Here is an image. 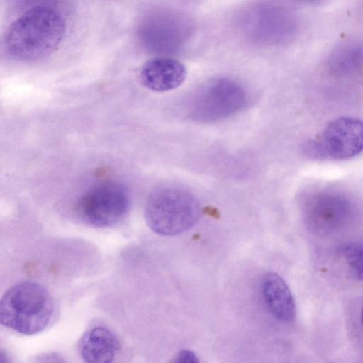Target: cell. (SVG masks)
<instances>
[{
    "label": "cell",
    "instance_id": "obj_2",
    "mask_svg": "<svg viewBox=\"0 0 363 363\" xmlns=\"http://www.w3.org/2000/svg\"><path fill=\"white\" fill-rule=\"evenodd\" d=\"M50 293L40 284L24 281L10 286L0 301V321L6 328L26 335L45 330L54 315Z\"/></svg>",
    "mask_w": 363,
    "mask_h": 363
},
{
    "label": "cell",
    "instance_id": "obj_3",
    "mask_svg": "<svg viewBox=\"0 0 363 363\" xmlns=\"http://www.w3.org/2000/svg\"><path fill=\"white\" fill-rule=\"evenodd\" d=\"M201 206L188 190L177 186H165L154 190L145 208L149 228L155 233L173 236L182 233L199 220Z\"/></svg>",
    "mask_w": 363,
    "mask_h": 363
},
{
    "label": "cell",
    "instance_id": "obj_8",
    "mask_svg": "<svg viewBox=\"0 0 363 363\" xmlns=\"http://www.w3.org/2000/svg\"><path fill=\"white\" fill-rule=\"evenodd\" d=\"M186 68L181 62L165 57L147 61L140 71V79L148 89L163 92L179 86L185 80Z\"/></svg>",
    "mask_w": 363,
    "mask_h": 363
},
{
    "label": "cell",
    "instance_id": "obj_9",
    "mask_svg": "<svg viewBox=\"0 0 363 363\" xmlns=\"http://www.w3.org/2000/svg\"><path fill=\"white\" fill-rule=\"evenodd\" d=\"M116 335L108 328L96 325L87 330L81 337L78 350L84 362L108 363L113 361L120 350Z\"/></svg>",
    "mask_w": 363,
    "mask_h": 363
},
{
    "label": "cell",
    "instance_id": "obj_1",
    "mask_svg": "<svg viewBox=\"0 0 363 363\" xmlns=\"http://www.w3.org/2000/svg\"><path fill=\"white\" fill-rule=\"evenodd\" d=\"M65 32V22L54 9L35 6L26 10L8 27L4 42L12 57L33 61L50 55Z\"/></svg>",
    "mask_w": 363,
    "mask_h": 363
},
{
    "label": "cell",
    "instance_id": "obj_4",
    "mask_svg": "<svg viewBox=\"0 0 363 363\" xmlns=\"http://www.w3.org/2000/svg\"><path fill=\"white\" fill-rule=\"evenodd\" d=\"M130 206L127 189L120 183L104 182L88 189L77 204L82 220L97 228L115 225L126 215Z\"/></svg>",
    "mask_w": 363,
    "mask_h": 363
},
{
    "label": "cell",
    "instance_id": "obj_6",
    "mask_svg": "<svg viewBox=\"0 0 363 363\" xmlns=\"http://www.w3.org/2000/svg\"><path fill=\"white\" fill-rule=\"evenodd\" d=\"M310 155L344 160L363 151V121L352 117H340L330 121L320 139L306 144Z\"/></svg>",
    "mask_w": 363,
    "mask_h": 363
},
{
    "label": "cell",
    "instance_id": "obj_7",
    "mask_svg": "<svg viewBox=\"0 0 363 363\" xmlns=\"http://www.w3.org/2000/svg\"><path fill=\"white\" fill-rule=\"evenodd\" d=\"M246 101V91L239 83L229 79H220L199 93L191 112L192 116L199 121H216L236 113Z\"/></svg>",
    "mask_w": 363,
    "mask_h": 363
},
{
    "label": "cell",
    "instance_id": "obj_10",
    "mask_svg": "<svg viewBox=\"0 0 363 363\" xmlns=\"http://www.w3.org/2000/svg\"><path fill=\"white\" fill-rule=\"evenodd\" d=\"M261 290L264 302L272 315L279 321L291 323L296 315L292 293L284 280L275 273H267L262 279Z\"/></svg>",
    "mask_w": 363,
    "mask_h": 363
},
{
    "label": "cell",
    "instance_id": "obj_12",
    "mask_svg": "<svg viewBox=\"0 0 363 363\" xmlns=\"http://www.w3.org/2000/svg\"><path fill=\"white\" fill-rule=\"evenodd\" d=\"M338 254L344 261L350 277L363 280V239L343 245Z\"/></svg>",
    "mask_w": 363,
    "mask_h": 363
},
{
    "label": "cell",
    "instance_id": "obj_15",
    "mask_svg": "<svg viewBox=\"0 0 363 363\" xmlns=\"http://www.w3.org/2000/svg\"><path fill=\"white\" fill-rule=\"evenodd\" d=\"M303 1H317V0H303Z\"/></svg>",
    "mask_w": 363,
    "mask_h": 363
},
{
    "label": "cell",
    "instance_id": "obj_14",
    "mask_svg": "<svg viewBox=\"0 0 363 363\" xmlns=\"http://www.w3.org/2000/svg\"><path fill=\"white\" fill-rule=\"evenodd\" d=\"M361 323H362V325L363 327V306H362V311H361Z\"/></svg>",
    "mask_w": 363,
    "mask_h": 363
},
{
    "label": "cell",
    "instance_id": "obj_13",
    "mask_svg": "<svg viewBox=\"0 0 363 363\" xmlns=\"http://www.w3.org/2000/svg\"><path fill=\"white\" fill-rule=\"evenodd\" d=\"M175 362L180 363H196L199 362L196 355L191 350H181L177 355Z\"/></svg>",
    "mask_w": 363,
    "mask_h": 363
},
{
    "label": "cell",
    "instance_id": "obj_11",
    "mask_svg": "<svg viewBox=\"0 0 363 363\" xmlns=\"http://www.w3.org/2000/svg\"><path fill=\"white\" fill-rule=\"evenodd\" d=\"M363 62V48L357 43L341 44L333 52L329 59L330 69L339 74L351 73Z\"/></svg>",
    "mask_w": 363,
    "mask_h": 363
},
{
    "label": "cell",
    "instance_id": "obj_5",
    "mask_svg": "<svg viewBox=\"0 0 363 363\" xmlns=\"http://www.w3.org/2000/svg\"><path fill=\"white\" fill-rule=\"evenodd\" d=\"M358 209L345 195L333 192L313 194L303 205L307 227L320 235H330L350 228L357 220Z\"/></svg>",
    "mask_w": 363,
    "mask_h": 363
}]
</instances>
